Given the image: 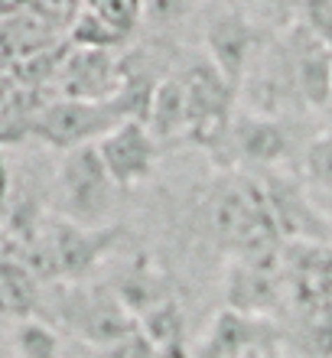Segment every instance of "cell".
I'll return each mask as SVG.
<instances>
[{"label":"cell","instance_id":"1","mask_svg":"<svg viewBox=\"0 0 332 358\" xmlns=\"http://www.w3.org/2000/svg\"><path fill=\"white\" fill-rule=\"evenodd\" d=\"M215 231L238 261L277 257L280 228L270 212L267 189L257 186L254 179H235L215 202Z\"/></svg>","mask_w":332,"mask_h":358},{"label":"cell","instance_id":"2","mask_svg":"<svg viewBox=\"0 0 332 358\" xmlns=\"http://www.w3.org/2000/svg\"><path fill=\"white\" fill-rule=\"evenodd\" d=\"M111 228H82L72 222H56L43 235L29 238L27 267L49 280H78L98 264L111 248Z\"/></svg>","mask_w":332,"mask_h":358},{"label":"cell","instance_id":"3","mask_svg":"<svg viewBox=\"0 0 332 358\" xmlns=\"http://www.w3.org/2000/svg\"><path fill=\"white\" fill-rule=\"evenodd\" d=\"M114 186L111 173L98 147H82L62 157L59 166V208L66 222L82 228H101V218L114 206Z\"/></svg>","mask_w":332,"mask_h":358},{"label":"cell","instance_id":"4","mask_svg":"<svg viewBox=\"0 0 332 358\" xmlns=\"http://www.w3.org/2000/svg\"><path fill=\"white\" fill-rule=\"evenodd\" d=\"M186 85V137L219 150L231 137V101L238 88L212 62H196L182 72Z\"/></svg>","mask_w":332,"mask_h":358},{"label":"cell","instance_id":"5","mask_svg":"<svg viewBox=\"0 0 332 358\" xmlns=\"http://www.w3.org/2000/svg\"><path fill=\"white\" fill-rule=\"evenodd\" d=\"M124 124L114 101H75V98H56L39 108L33 134L43 143L62 153L95 147L105 134Z\"/></svg>","mask_w":332,"mask_h":358},{"label":"cell","instance_id":"6","mask_svg":"<svg viewBox=\"0 0 332 358\" xmlns=\"http://www.w3.org/2000/svg\"><path fill=\"white\" fill-rule=\"evenodd\" d=\"M117 189H133L147 182L157 163V137L140 121H124L95 143Z\"/></svg>","mask_w":332,"mask_h":358},{"label":"cell","instance_id":"7","mask_svg":"<svg viewBox=\"0 0 332 358\" xmlns=\"http://www.w3.org/2000/svg\"><path fill=\"white\" fill-rule=\"evenodd\" d=\"M280 43L294 66L300 98L306 104L326 108L332 101V46H326L306 23H294Z\"/></svg>","mask_w":332,"mask_h":358},{"label":"cell","instance_id":"8","mask_svg":"<svg viewBox=\"0 0 332 358\" xmlns=\"http://www.w3.org/2000/svg\"><path fill=\"white\" fill-rule=\"evenodd\" d=\"M59 88L62 98L75 101H111L121 88V62L108 49L78 46L59 62Z\"/></svg>","mask_w":332,"mask_h":358},{"label":"cell","instance_id":"9","mask_svg":"<svg viewBox=\"0 0 332 358\" xmlns=\"http://www.w3.org/2000/svg\"><path fill=\"white\" fill-rule=\"evenodd\" d=\"M261 52V39L241 10H222L209 23V62L235 88H241L251 59Z\"/></svg>","mask_w":332,"mask_h":358},{"label":"cell","instance_id":"10","mask_svg":"<svg viewBox=\"0 0 332 358\" xmlns=\"http://www.w3.org/2000/svg\"><path fill=\"white\" fill-rule=\"evenodd\" d=\"M143 3L137 0H98L85 3L72 20V39L82 49H111L140 27Z\"/></svg>","mask_w":332,"mask_h":358},{"label":"cell","instance_id":"11","mask_svg":"<svg viewBox=\"0 0 332 358\" xmlns=\"http://www.w3.org/2000/svg\"><path fill=\"white\" fill-rule=\"evenodd\" d=\"M267 199H270V212L277 218L280 238H290V245H323L329 238L326 222L306 202L300 186L284 182V179H267Z\"/></svg>","mask_w":332,"mask_h":358},{"label":"cell","instance_id":"12","mask_svg":"<svg viewBox=\"0 0 332 358\" xmlns=\"http://www.w3.org/2000/svg\"><path fill=\"white\" fill-rule=\"evenodd\" d=\"M228 143L235 147L245 160L270 166L287 153V131L274 117H261V114H238L231 121V137Z\"/></svg>","mask_w":332,"mask_h":358},{"label":"cell","instance_id":"13","mask_svg":"<svg viewBox=\"0 0 332 358\" xmlns=\"http://www.w3.org/2000/svg\"><path fill=\"white\" fill-rule=\"evenodd\" d=\"M39 277L13 255H0V320L27 322L39 310Z\"/></svg>","mask_w":332,"mask_h":358},{"label":"cell","instance_id":"14","mask_svg":"<svg viewBox=\"0 0 332 358\" xmlns=\"http://www.w3.org/2000/svg\"><path fill=\"white\" fill-rule=\"evenodd\" d=\"M257 320L245 316V313L225 310L212 326L205 349L199 352V358H238L245 349H251V339L257 336Z\"/></svg>","mask_w":332,"mask_h":358},{"label":"cell","instance_id":"15","mask_svg":"<svg viewBox=\"0 0 332 358\" xmlns=\"http://www.w3.org/2000/svg\"><path fill=\"white\" fill-rule=\"evenodd\" d=\"M147 127L157 141H170L176 134H186V85H182V76L160 82L157 94H153V111Z\"/></svg>","mask_w":332,"mask_h":358},{"label":"cell","instance_id":"16","mask_svg":"<svg viewBox=\"0 0 332 358\" xmlns=\"http://www.w3.org/2000/svg\"><path fill=\"white\" fill-rule=\"evenodd\" d=\"M137 326L143 329V336L157 345V349H170V345H182V313L180 306L166 296V300L153 303L147 313L137 316Z\"/></svg>","mask_w":332,"mask_h":358},{"label":"cell","instance_id":"17","mask_svg":"<svg viewBox=\"0 0 332 358\" xmlns=\"http://www.w3.org/2000/svg\"><path fill=\"white\" fill-rule=\"evenodd\" d=\"M13 345H17V352L23 358H56L59 355V336L39 320L17 322Z\"/></svg>","mask_w":332,"mask_h":358},{"label":"cell","instance_id":"18","mask_svg":"<svg viewBox=\"0 0 332 358\" xmlns=\"http://www.w3.org/2000/svg\"><path fill=\"white\" fill-rule=\"evenodd\" d=\"M303 163H306V179H310L313 186L332 192V131L319 134V137L306 147Z\"/></svg>","mask_w":332,"mask_h":358},{"label":"cell","instance_id":"19","mask_svg":"<svg viewBox=\"0 0 332 358\" xmlns=\"http://www.w3.org/2000/svg\"><path fill=\"white\" fill-rule=\"evenodd\" d=\"M153 355H157V345L143 336L140 326L131 329L127 336H121L117 342H111V345H105V349H98V358H153Z\"/></svg>","mask_w":332,"mask_h":358},{"label":"cell","instance_id":"20","mask_svg":"<svg viewBox=\"0 0 332 358\" xmlns=\"http://www.w3.org/2000/svg\"><path fill=\"white\" fill-rule=\"evenodd\" d=\"M300 23H306L326 46H332V3H303Z\"/></svg>","mask_w":332,"mask_h":358},{"label":"cell","instance_id":"21","mask_svg":"<svg viewBox=\"0 0 332 358\" xmlns=\"http://www.w3.org/2000/svg\"><path fill=\"white\" fill-rule=\"evenodd\" d=\"M153 358H189V355H186L182 345H170V349H157V355Z\"/></svg>","mask_w":332,"mask_h":358},{"label":"cell","instance_id":"22","mask_svg":"<svg viewBox=\"0 0 332 358\" xmlns=\"http://www.w3.org/2000/svg\"><path fill=\"white\" fill-rule=\"evenodd\" d=\"M3 192H7V166H3V157H0V202H3Z\"/></svg>","mask_w":332,"mask_h":358},{"label":"cell","instance_id":"23","mask_svg":"<svg viewBox=\"0 0 332 358\" xmlns=\"http://www.w3.org/2000/svg\"><path fill=\"white\" fill-rule=\"evenodd\" d=\"M0 345H3V342H0ZM0 352H3V349H0Z\"/></svg>","mask_w":332,"mask_h":358}]
</instances>
